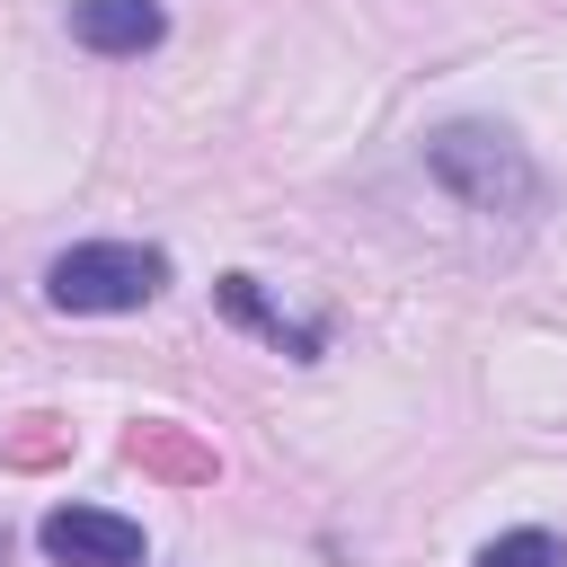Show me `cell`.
<instances>
[{
	"label": "cell",
	"mask_w": 567,
	"mask_h": 567,
	"mask_svg": "<svg viewBox=\"0 0 567 567\" xmlns=\"http://www.w3.org/2000/svg\"><path fill=\"white\" fill-rule=\"evenodd\" d=\"M159 0H71V35L89 53H151L159 44Z\"/></svg>",
	"instance_id": "277c9868"
},
{
	"label": "cell",
	"mask_w": 567,
	"mask_h": 567,
	"mask_svg": "<svg viewBox=\"0 0 567 567\" xmlns=\"http://www.w3.org/2000/svg\"><path fill=\"white\" fill-rule=\"evenodd\" d=\"M35 540L53 567H142V523L97 514V505H53L35 523Z\"/></svg>",
	"instance_id": "3957f363"
},
{
	"label": "cell",
	"mask_w": 567,
	"mask_h": 567,
	"mask_svg": "<svg viewBox=\"0 0 567 567\" xmlns=\"http://www.w3.org/2000/svg\"><path fill=\"white\" fill-rule=\"evenodd\" d=\"M478 567H567V549H558V532H496L478 549Z\"/></svg>",
	"instance_id": "8992f818"
},
{
	"label": "cell",
	"mask_w": 567,
	"mask_h": 567,
	"mask_svg": "<svg viewBox=\"0 0 567 567\" xmlns=\"http://www.w3.org/2000/svg\"><path fill=\"white\" fill-rule=\"evenodd\" d=\"M221 310H230V319H248V328H266V337H275V346H292V354H319V328H292L284 310H266L248 275H221Z\"/></svg>",
	"instance_id": "5b68a950"
},
{
	"label": "cell",
	"mask_w": 567,
	"mask_h": 567,
	"mask_svg": "<svg viewBox=\"0 0 567 567\" xmlns=\"http://www.w3.org/2000/svg\"><path fill=\"white\" fill-rule=\"evenodd\" d=\"M425 159H434V177H443L452 195H470V204H523V195H532L523 151H514L505 133H487V124H452V133H434Z\"/></svg>",
	"instance_id": "7a4b0ae2"
},
{
	"label": "cell",
	"mask_w": 567,
	"mask_h": 567,
	"mask_svg": "<svg viewBox=\"0 0 567 567\" xmlns=\"http://www.w3.org/2000/svg\"><path fill=\"white\" fill-rule=\"evenodd\" d=\"M159 284H168V257L142 248V239H80V248H62V257L44 266V301H53V310H89V319L142 310Z\"/></svg>",
	"instance_id": "6da1fadb"
}]
</instances>
